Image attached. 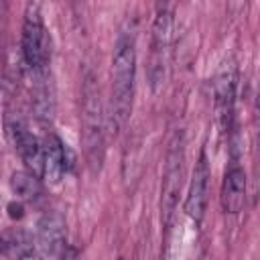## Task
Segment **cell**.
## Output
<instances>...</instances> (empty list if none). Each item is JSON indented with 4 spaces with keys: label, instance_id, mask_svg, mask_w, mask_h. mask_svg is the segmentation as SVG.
Wrapping results in <instances>:
<instances>
[{
    "label": "cell",
    "instance_id": "7",
    "mask_svg": "<svg viewBox=\"0 0 260 260\" xmlns=\"http://www.w3.org/2000/svg\"><path fill=\"white\" fill-rule=\"evenodd\" d=\"M207 193H209V162H207V154L201 152L195 162L189 193L185 199V211L195 223L203 219L205 205H207Z\"/></svg>",
    "mask_w": 260,
    "mask_h": 260
},
{
    "label": "cell",
    "instance_id": "1",
    "mask_svg": "<svg viewBox=\"0 0 260 260\" xmlns=\"http://www.w3.org/2000/svg\"><path fill=\"white\" fill-rule=\"evenodd\" d=\"M134 75H136V49L134 41L128 35H122L116 43L114 59H112V98H110V120L114 130H120L132 108V91H134Z\"/></svg>",
    "mask_w": 260,
    "mask_h": 260
},
{
    "label": "cell",
    "instance_id": "9",
    "mask_svg": "<svg viewBox=\"0 0 260 260\" xmlns=\"http://www.w3.org/2000/svg\"><path fill=\"white\" fill-rule=\"evenodd\" d=\"M37 240L45 254L57 256L65 250V219L57 211H49L39 219Z\"/></svg>",
    "mask_w": 260,
    "mask_h": 260
},
{
    "label": "cell",
    "instance_id": "13",
    "mask_svg": "<svg viewBox=\"0 0 260 260\" xmlns=\"http://www.w3.org/2000/svg\"><path fill=\"white\" fill-rule=\"evenodd\" d=\"M8 215H10L12 219H20V217L24 215V207H22V203H18V201L8 203Z\"/></svg>",
    "mask_w": 260,
    "mask_h": 260
},
{
    "label": "cell",
    "instance_id": "3",
    "mask_svg": "<svg viewBox=\"0 0 260 260\" xmlns=\"http://www.w3.org/2000/svg\"><path fill=\"white\" fill-rule=\"evenodd\" d=\"M183 160H185L183 134L177 132L167 150V162H165V175H162V187H160V219L167 232L171 230L177 201H179V191L183 183Z\"/></svg>",
    "mask_w": 260,
    "mask_h": 260
},
{
    "label": "cell",
    "instance_id": "8",
    "mask_svg": "<svg viewBox=\"0 0 260 260\" xmlns=\"http://www.w3.org/2000/svg\"><path fill=\"white\" fill-rule=\"evenodd\" d=\"M234 87H236V75H234V65L223 63L215 77V112L219 126L223 130L232 128V118H234Z\"/></svg>",
    "mask_w": 260,
    "mask_h": 260
},
{
    "label": "cell",
    "instance_id": "6",
    "mask_svg": "<svg viewBox=\"0 0 260 260\" xmlns=\"http://www.w3.org/2000/svg\"><path fill=\"white\" fill-rule=\"evenodd\" d=\"M8 136L14 144V148L18 150L22 162L26 165L28 173L41 177L43 173V146L39 144V140L32 136V132L26 128V124L22 120H8Z\"/></svg>",
    "mask_w": 260,
    "mask_h": 260
},
{
    "label": "cell",
    "instance_id": "2",
    "mask_svg": "<svg viewBox=\"0 0 260 260\" xmlns=\"http://www.w3.org/2000/svg\"><path fill=\"white\" fill-rule=\"evenodd\" d=\"M81 126H83V150L91 173H100L104 162V114L100 85L91 73L83 79L81 89Z\"/></svg>",
    "mask_w": 260,
    "mask_h": 260
},
{
    "label": "cell",
    "instance_id": "12",
    "mask_svg": "<svg viewBox=\"0 0 260 260\" xmlns=\"http://www.w3.org/2000/svg\"><path fill=\"white\" fill-rule=\"evenodd\" d=\"M10 187L20 199H37L41 195V183L39 177L28 171H16L10 177Z\"/></svg>",
    "mask_w": 260,
    "mask_h": 260
},
{
    "label": "cell",
    "instance_id": "10",
    "mask_svg": "<svg viewBox=\"0 0 260 260\" xmlns=\"http://www.w3.org/2000/svg\"><path fill=\"white\" fill-rule=\"evenodd\" d=\"M246 173L242 167L232 165L225 171L223 183H221V207L225 213H240L246 203Z\"/></svg>",
    "mask_w": 260,
    "mask_h": 260
},
{
    "label": "cell",
    "instance_id": "4",
    "mask_svg": "<svg viewBox=\"0 0 260 260\" xmlns=\"http://www.w3.org/2000/svg\"><path fill=\"white\" fill-rule=\"evenodd\" d=\"M22 57L24 63L41 73L47 65L49 59V43L41 18V8L39 4H28L24 12V22H22Z\"/></svg>",
    "mask_w": 260,
    "mask_h": 260
},
{
    "label": "cell",
    "instance_id": "11",
    "mask_svg": "<svg viewBox=\"0 0 260 260\" xmlns=\"http://www.w3.org/2000/svg\"><path fill=\"white\" fill-rule=\"evenodd\" d=\"M43 179L57 185L65 173V146L55 134H47L43 140Z\"/></svg>",
    "mask_w": 260,
    "mask_h": 260
},
{
    "label": "cell",
    "instance_id": "5",
    "mask_svg": "<svg viewBox=\"0 0 260 260\" xmlns=\"http://www.w3.org/2000/svg\"><path fill=\"white\" fill-rule=\"evenodd\" d=\"M173 41V14L160 8L152 22V53H150V81L156 87L165 79V67L169 61V47Z\"/></svg>",
    "mask_w": 260,
    "mask_h": 260
},
{
    "label": "cell",
    "instance_id": "14",
    "mask_svg": "<svg viewBox=\"0 0 260 260\" xmlns=\"http://www.w3.org/2000/svg\"><path fill=\"white\" fill-rule=\"evenodd\" d=\"M20 260H41L37 254H32V252H26V254H22L20 256Z\"/></svg>",
    "mask_w": 260,
    "mask_h": 260
}]
</instances>
